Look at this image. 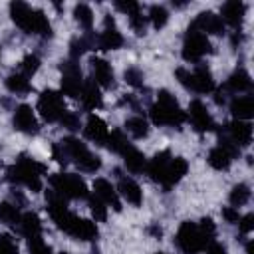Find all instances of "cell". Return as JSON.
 <instances>
[{"label":"cell","instance_id":"obj_1","mask_svg":"<svg viewBox=\"0 0 254 254\" xmlns=\"http://www.w3.org/2000/svg\"><path fill=\"white\" fill-rule=\"evenodd\" d=\"M10 16H12L14 24L26 34H34V36H42V38L52 36V24H50L48 16L42 10L32 8L26 2H12Z\"/></svg>","mask_w":254,"mask_h":254},{"label":"cell","instance_id":"obj_2","mask_svg":"<svg viewBox=\"0 0 254 254\" xmlns=\"http://www.w3.org/2000/svg\"><path fill=\"white\" fill-rule=\"evenodd\" d=\"M44 173H46V165L44 163H38L30 155L22 153L16 159V163L6 171V179L12 185H24L32 192H40L42 190V175Z\"/></svg>","mask_w":254,"mask_h":254},{"label":"cell","instance_id":"obj_3","mask_svg":"<svg viewBox=\"0 0 254 254\" xmlns=\"http://www.w3.org/2000/svg\"><path fill=\"white\" fill-rule=\"evenodd\" d=\"M149 115H151V121L155 125H159V127L161 125H169V127L181 129V125L187 121V113L177 103L175 95H171L167 89H161L157 93V101L151 105Z\"/></svg>","mask_w":254,"mask_h":254},{"label":"cell","instance_id":"obj_4","mask_svg":"<svg viewBox=\"0 0 254 254\" xmlns=\"http://www.w3.org/2000/svg\"><path fill=\"white\" fill-rule=\"evenodd\" d=\"M179 83L189 89V91H194V93H212L216 89V83H214V77L208 69V65L204 64H196V67L190 71L187 67H179L175 71Z\"/></svg>","mask_w":254,"mask_h":254},{"label":"cell","instance_id":"obj_5","mask_svg":"<svg viewBox=\"0 0 254 254\" xmlns=\"http://www.w3.org/2000/svg\"><path fill=\"white\" fill-rule=\"evenodd\" d=\"M60 145L67 153L69 161H73L77 165L79 171H83V173H95V171H99L101 159L95 153H91L83 141H79L75 137H65V139L60 141Z\"/></svg>","mask_w":254,"mask_h":254},{"label":"cell","instance_id":"obj_6","mask_svg":"<svg viewBox=\"0 0 254 254\" xmlns=\"http://www.w3.org/2000/svg\"><path fill=\"white\" fill-rule=\"evenodd\" d=\"M208 242H210V238L198 228L196 222H190V220L181 222V226L175 234V244L183 254H198L206 248Z\"/></svg>","mask_w":254,"mask_h":254},{"label":"cell","instance_id":"obj_7","mask_svg":"<svg viewBox=\"0 0 254 254\" xmlns=\"http://www.w3.org/2000/svg\"><path fill=\"white\" fill-rule=\"evenodd\" d=\"M52 190H56L65 200L69 198H89V190L85 181L75 173H58L50 177Z\"/></svg>","mask_w":254,"mask_h":254},{"label":"cell","instance_id":"obj_8","mask_svg":"<svg viewBox=\"0 0 254 254\" xmlns=\"http://www.w3.org/2000/svg\"><path fill=\"white\" fill-rule=\"evenodd\" d=\"M212 52V44L206 34L198 32L194 26L187 28V34L183 38V60L190 64H200V60Z\"/></svg>","mask_w":254,"mask_h":254},{"label":"cell","instance_id":"obj_9","mask_svg":"<svg viewBox=\"0 0 254 254\" xmlns=\"http://www.w3.org/2000/svg\"><path fill=\"white\" fill-rule=\"evenodd\" d=\"M65 103H64V97L60 91L56 89H44L40 95H38V113L42 115L44 121L48 123H56L64 117L65 113Z\"/></svg>","mask_w":254,"mask_h":254},{"label":"cell","instance_id":"obj_10","mask_svg":"<svg viewBox=\"0 0 254 254\" xmlns=\"http://www.w3.org/2000/svg\"><path fill=\"white\" fill-rule=\"evenodd\" d=\"M62 69V93L69 97H79L83 79H81V69L75 60H65L60 65Z\"/></svg>","mask_w":254,"mask_h":254},{"label":"cell","instance_id":"obj_11","mask_svg":"<svg viewBox=\"0 0 254 254\" xmlns=\"http://www.w3.org/2000/svg\"><path fill=\"white\" fill-rule=\"evenodd\" d=\"M95 46L99 50H105V52L107 50H117V48L123 46V36L115 28V20L109 14L103 18V30L95 36Z\"/></svg>","mask_w":254,"mask_h":254},{"label":"cell","instance_id":"obj_12","mask_svg":"<svg viewBox=\"0 0 254 254\" xmlns=\"http://www.w3.org/2000/svg\"><path fill=\"white\" fill-rule=\"evenodd\" d=\"M189 119H190L192 127L198 133H208V131L216 129V123H214L212 115L208 113L206 105L200 99H192L190 101V105H189Z\"/></svg>","mask_w":254,"mask_h":254},{"label":"cell","instance_id":"obj_13","mask_svg":"<svg viewBox=\"0 0 254 254\" xmlns=\"http://www.w3.org/2000/svg\"><path fill=\"white\" fill-rule=\"evenodd\" d=\"M12 123H14V129L24 133V135H36L40 131V123L36 119V113H34V109L28 103H20L14 109Z\"/></svg>","mask_w":254,"mask_h":254},{"label":"cell","instance_id":"obj_14","mask_svg":"<svg viewBox=\"0 0 254 254\" xmlns=\"http://www.w3.org/2000/svg\"><path fill=\"white\" fill-rule=\"evenodd\" d=\"M222 133L228 135V139L240 149V147H248L252 143V123L250 121H240L234 119L230 123H226L222 127Z\"/></svg>","mask_w":254,"mask_h":254},{"label":"cell","instance_id":"obj_15","mask_svg":"<svg viewBox=\"0 0 254 254\" xmlns=\"http://www.w3.org/2000/svg\"><path fill=\"white\" fill-rule=\"evenodd\" d=\"M171 159H173L171 151H169V149H165V151L157 153L151 161H147L145 173L149 175V179H153L155 183H159V185L163 187V185H165V177H167V167H169Z\"/></svg>","mask_w":254,"mask_h":254},{"label":"cell","instance_id":"obj_16","mask_svg":"<svg viewBox=\"0 0 254 254\" xmlns=\"http://www.w3.org/2000/svg\"><path fill=\"white\" fill-rule=\"evenodd\" d=\"M91 79L99 85V87H105V89H111L115 85V73L111 69V64L103 58H91Z\"/></svg>","mask_w":254,"mask_h":254},{"label":"cell","instance_id":"obj_17","mask_svg":"<svg viewBox=\"0 0 254 254\" xmlns=\"http://www.w3.org/2000/svg\"><path fill=\"white\" fill-rule=\"evenodd\" d=\"M93 196H97L105 206H111L113 210H121V200H119V194L115 190V187L107 181V179H95L93 181Z\"/></svg>","mask_w":254,"mask_h":254},{"label":"cell","instance_id":"obj_18","mask_svg":"<svg viewBox=\"0 0 254 254\" xmlns=\"http://www.w3.org/2000/svg\"><path fill=\"white\" fill-rule=\"evenodd\" d=\"M190 26H194L198 32L202 34H214V36H220L224 32V22L220 20V16H216L214 12H200L192 22Z\"/></svg>","mask_w":254,"mask_h":254},{"label":"cell","instance_id":"obj_19","mask_svg":"<svg viewBox=\"0 0 254 254\" xmlns=\"http://www.w3.org/2000/svg\"><path fill=\"white\" fill-rule=\"evenodd\" d=\"M83 133H85V137H87L89 141H93L95 145H105L107 135H109V129H107L105 121H103L99 115L91 113V115L87 117L85 125H83Z\"/></svg>","mask_w":254,"mask_h":254},{"label":"cell","instance_id":"obj_20","mask_svg":"<svg viewBox=\"0 0 254 254\" xmlns=\"http://www.w3.org/2000/svg\"><path fill=\"white\" fill-rule=\"evenodd\" d=\"M244 14H246V4L240 0H228L220 8V20L232 28H240V24L244 22Z\"/></svg>","mask_w":254,"mask_h":254},{"label":"cell","instance_id":"obj_21","mask_svg":"<svg viewBox=\"0 0 254 254\" xmlns=\"http://www.w3.org/2000/svg\"><path fill=\"white\" fill-rule=\"evenodd\" d=\"M226 93H244V91H250V87H252V79H250V73L246 71V69H242V67H238V69H234L230 75H228V79L224 81V85H220Z\"/></svg>","mask_w":254,"mask_h":254},{"label":"cell","instance_id":"obj_22","mask_svg":"<svg viewBox=\"0 0 254 254\" xmlns=\"http://www.w3.org/2000/svg\"><path fill=\"white\" fill-rule=\"evenodd\" d=\"M115 190H117L119 196H123L133 206H139L143 202V190L131 177H119V183H117Z\"/></svg>","mask_w":254,"mask_h":254},{"label":"cell","instance_id":"obj_23","mask_svg":"<svg viewBox=\"0 0 254 254\" xmlns=\"http://www.w3.org/2000/svg\"><path fill=\"white\" fill-rule=\"evenodd\" d=\"M79 99H81V105L89 111L93 109H99L103 105V97H101V91H99V85L93 81V79H87L83 81V87H81V93H79Z\"/></svg>","mask_w":254,"mask_h":254},{"label":"cell","instance_id":"obj_24","mask_svg":"<svg viewBox=\"0 0 254 254\" xmlns=\"http://www.w3.org/2000/svg\"><path fill=\"white\" fill-rule=\"evenodd\" d=\"M119 155L123 157V163H125V167H127L129 173H135V175H137V173H143V171H145L147 159H145V155H143L133 143H129Z\"/></svg>","mask_w":254,"mask_h":254},{"label":"cell","instance_id":"obj_25","mask_svg":"<svg viewBox=\"0 0 254 254\" xmlns=\"http://www.w3.org/2000/svg\"><path fill=\"white\" fill-rule=\"evenodd\" d=\"M187 171H189V163H187L183 157H173L171 163H169V167H167V177H165L163 189L169 192V190L187 175Z\"/></svg>","mask_w":254,"mask_h":254},{"label":"cell","instance_id":"obj_26","mask_svg":"<svg viewBox=\"0 0 254 254\" xmlns=\"http://www.w3.org/2000/svg\"><path fill=\"white\" fill-rule=\"evenodd\" d=\"M230 113L234 115V119L250 121V117L254 115V97L252 95H236L230 101Z\"/></svg>","mask_w":254,"mask_h":254},{"label":"cell","instance_id":"obj_27","mask_svg":"<svg viewBox=\"0 0 254 254\" xmlns=\"http://www.w3.org/2000/svg\"><path fill=\"white\" fill-rule=\"evenodd\" d=\"M95 48V36L91 32H85L83 36H77L69 42V60H79L87 50Z\"/></svg>","mask_w":254,"mask_h":254},{"label":"cell","instance_id":"obj_28","mask_svg":"<svg viewBox=\"0 0 254 254\" xmlns=\"http://www.w3.org/2000/svg\"><path fill=\"white\" fill-rule=\"evenodd\" d=\"M18 228H20L22 236H26V238L42 236V222H40V216L36 212H24Z\"/></svg>","mask_w":254,"mask_h":254},{"label":"cell","instance_id":"obj_29","mask_svg":"<svg viewBox=\"0 0 254 254\" xmlns=\"http://www.w3.org/2000/svg\"><path fill=\"white\" fill-rule=\"evenodd\" d=\"M149 121L141 115H133L125 121V131L133 137V139H145L149 135Z\"/></svg>","mask_w":254,"mask_h":254},{"label":"cell","instance_id":"obj_30","mask_svg":"<svg viewBox=\"0 0 254 254\" xmlns=\"http://www.w3.org/2000/svg\"><path fill=\"white\" fill-rule=\"evenodd\" d=\"M6 87H8L10 93H16V95H26V93L32 91V83H30V79H28L26 75H22L20 71L10 73V75L6 77Z\"/></svg>","mask_w":254,"mask_h":254},{"label":"cell","instance_id":"obj_31","mask_svg":"<svg viewBox=\"0 0 254 254\" xmlns=\"http://www.w3.org/2000/svg\"><path fill=\"white\" fill-rule=\"evenodd\" d=\"M206 161H208V165L212 167V169H216V171H226L230 165H232V157L222 149V147H212L210 151H208V157H206Z\"/></svg>","mask_w":254,"mask_h":254},{"label":"cell","instance_id":"obj_32","mask_svg":"<svg viewBox=\"0 0 254 254\" xmlns=\"http://www.w3.org/2000/svg\"><path fill=\"white\" fill-rule=\"evenodd\" d=\"M71 236L77 238V240H95L97 236V224L87 220V218H77L73 230H71Z\"/></svg>","mask_w":254,"mask_h":254},{"label":"cell","instance_id":"obj_33","mask_svg":"<svg viewBox=\"0 0 254 254\" xmlns=\"http://www.w3.org/2000/svg\"><path fill=\"white\" fill-rule=\"evenodd\" d=\"M20 220H22V214L14 202H0V222L8 226H18Z\"/></svg>","mask_w":254,"mask_h":254},{"label":"cell","instance_id":"obj_34","mask_svg":"<svg viewBox=\"0 0 254 254\" xmlns=\"http://www.w3.org/2000/svg\"><path fill=\"white\" fill-rule=\"evenodd\" d=\"M228 200H230V204H232L234 208L246 204V202L250 200V187H248L246 183H238V185H234L232 190H230V194H228Z\"/></svg>","mask_w":254,"mask_h":254},{"label":"cell","instance_id":"obj_35","mask_svg":"<svg viewBox=\"0 0 254 254\" xmlns=\"http://www.w3.org/2000/svg\"><path fill=\"white\" fill-rule=\"evenodd\" d=\"M73 18L75 22L85 30V32H91V26H93V12L87 4H77L73 8Z\"/></svg>","mask_w":254,"mask_h":254},{"label":"cell","instance_id":"obj_36","mask_svg":"<svg viewBox=\"0 0 254 254\" xmlns=\"http://www.w3.org/2000/svg\"><path fill=\"white\" fill-rule=\"evenodd\" d=\"M147 20L153 24V28L161 30V28H165V24L169 22V10H167L163 4H153V6L149 8Z\"/></svg>","mask_w":254,"mask_h":254},{"label":"cell","instance_id":"obj_37","mask_svg":"<svg viewBox=\"0 0 254 254\" xmlns=\"http://www.w3.org/2000/svg\"><path fill=\"white\" fill-rule=\"evenodd\" d=\"M105 145H107V149H109V151H113V153H117V155H119V153L129 145V141H127V137H125V133H123L121 129H113V131L107 135Z\"/></svg>","mask_w":254,"mask_h":254},{"label":"cell","instance_id":"obj_38","mask_svg":"<svg viewBox=\"0 0 254 254\" xmlns=\"http://www.w3.org/2000/svg\"><path fill=\"white\" fill-rule=\"evenodd\" d=\"M40 64H42V62H40V58H38L36 54H26L24 60L20 62V73L30 79V77L40 69Z\"/></svg>","mask_w":254,"mask_h":254},{"label":"cell","instance_id":"obj_39","mask_svg":"<svg viewBox=\"0 0 254 254\" xmlns=\"http://www.w3.org/2000/svg\"><path fill=\"white\" fill-rule=\"evenodd\" d=\"M129 18V26L133 28V32L137 34V36H143L145 34V30H147V16H143V12L141 10H137V12H133V14H129L127 16Z\"/></svg>","mask_w":254,"mask_h":254},{"label":"cell","instance_id":"obj_40","mask_svg":"<svg viewBox=\"0 0 254 254\" xmlns=\"http://www.w3.org/2000/svg\"><path fill=\"white\" fill-rule=\"evenodd\" d=\"M123 77L131 87H143V83H145V73L139 67H127L123 71Z\"/></svg>","mask_w":254,"mask_h":254},{"label":"cell","instance_id":"obj_41","mask_svg":"<svg viewBox=\"0 0 254 254\" xmlns=\"http://www.w3.org/2000/svg\"><path fill=\"white\" fill-rule=\"evenodd\" d=\"M26 240H28V252L30 254H52L50 244H46L42 236H32Z\"/></svg>","mask_w":254,"mask_h":254},{"label":"cell","instance_id":"obj_42","mask_svg":"<svg viewBox=\"0 0 254 254\" xmlns=\"http://www.w3.org/2000/svg\"><path fill=\"white\" fill-rule=\"evenodd\" d=\"M89 208H91V214H93L95 222H105V218H107V206L97 196H89Z\"/></svg>","mask_w":254,"mask_h":254},{"label":"cell","instance_id":"obj_43","mask_svg":"<svg viewBox=\"0 0 254 254\" xmlns=\"http://www.w3.org/2000/svg\"><path fill=\"white\" fill-rule=\"evenodd\" d=\"M0 254H20L16 240L10 234H0Z\"/></svg>","mask_w":254,"mask_h":254},{"label":"cell","instance_id":"obj_44","mask_svg":"<svg viewBox=\"0 0 254 254\" xmlns=\"http://www.w3.org/2000/svg\"><path fill=\"white\" fill-rule=\"evenodd\" d=\"M60 123H62L65 129H69V131H77V129H79V115L73 113V111H65L64 117L60 119Z\"/></svg>","mask_w":254,"mask_h":254},{"label":"cell","instance_id":"obj_45","mask_svg":"<svg viewBox=\"0 0 254 254\" xmlns=\"http://www.w3.org/2000/svg\"><path fill=\"white\" fill-rule=\"evenodd\" d=\"M252 228H254V214L248 212V214L240 216V220H238V230H240V234L246 236V234L252 232Z\"/></svg>","mask_w":254,"mask_h":254},{"label":"cell","instance_id":"obj_46","mask_svg":"<svg viewBox=\"0 0 254 254\" xmlns=\"http://www.w3.org/2000/svg\"><path fill=\"white\" fill-rule=\"evenodd\" d=\"M52 157H54L60 165H64V167L69 163V157H67V153L64 151V147H62L60 143H54V145H52Z\"/></svg>","mask_w":254,"mask_h":254},{"label":"cell","instance_id":"obj_47","mask_svg":"<svg viewBox=\"0 0 254 254\" xmlns=\"http://www.w3.org/2000/svg\"><path fill=\"white\" fill-rule=\"evenodd\" d=\"M198 224V228L210 238V240H214V234H216V226H214V222H212V218L210 216H206V218H202L200 222H196Z\"/></svg>","mask_w":254,"mask_h":254},{"label":"cell","instance_id":"obj_48","mask_svg":"<svg viewBox=\"0 0 254 254\" xmlns=\"http://www.w3.org/2000/svg\"><path fill=\"white\" fill-rule=\"evenodd\" d=\"M115 8L121 10V12L127 14V16L133 14V12H137V10H141V6H139L137 2H133V0H127V2H119V0H117V2H115Z\"/></svg>","mask_w":254,"mask_h":254},{"label":"cell","instance_id":"obj_49","mask_svg":"<svg viewBox=\"0 0 254 254\" xmlns=\"http://www.w3.org/2000/svg\"><path fill=\"white\" fill-rule=\"evenodd\" d=\"M222 218H224L228 224H238V220H240L238 208H234V206H224V208H222Z\"/></svg>","mask_w":254,"mask_h":254},{"label":"cell","instance_id":"obj_50","mask_svg":"<svg viewBox=\"0 0 254 254\" xmlns=\"http://www.w3.org/2000/svg\"><path fill=\"white\" fill-rule=\"evenodd\" d=\"M204 250H206V254H228L226 246L222 242H218V240H210Z\"/></svg>","mask_w":254,"mask_h":254},{"label":"cell","instance_id":"obj_51","mask_svg":"<svg viewBox=\"0 0 254 254\" xmlns=\"http://www.w3.org/2000/svg\"><path fill=\"white\" fill-rule=\"evenodd\" d=\"M226 95H228V93H226L222 87H218V89L214 91V103H216V105H224V103H226Z\"/></svg>","mask_w":254,"mask_h":254},{"label":"cell","instance_id":"obj_52","mask_svg":"<svg viewBox=\"0 0 254 254\" xmlns=\"http://www.w3.org/2000/svg\"><path fill=\"white\" fill-rule=\"evenodd\" d=\"M242 42H244V34H242V32H238V30H236V32H232V36H230V44H232L234 48H238Z\"/></svg>","mask_w":254,"mask_h":254},{"label":"cell","instance_id":"obj_53","mask_svg":"<svg viewBox=\"0 0 254 254\" xmlns=\"http://www.w3.org/2000/svg\"><path fill=\"white\" fill-rule=\"evenodd\" d=\"M147 232H149L151 236H155V238H161V234H163V230H161V226H159V224H151Z\"/></svg>","mask_w":254,"mask_h":254},{"label":"cell","instance_id":"obj_54","mask_svg":"<svg viewBox=\"0 0 254 254\" xmlns=\"http://www.w3.org/2000/svg\"><path fill=\"white\" fill-rule=\"evenodd\" d=\"M155 254H167V252H155Z\"/></svg>","mask_w":254,"mask_h":254},{"label":"cell","instance_id":"obj_55","mask_svg":"<svg viewBox=\"0 0 254 254\" xmlns=\"http://www.w3.org/2000/svg\"><path fill=\"white\" fill-rule=\"evenodd\" d=\"M60 254H69V252H60Z\"/></svg>","mask_w":254,"mask_h":254}]
</instances>
